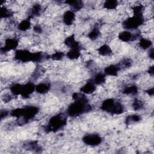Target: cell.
<instances>
[{
	"mask_svg": "<svg viewBox=\"0 0 154 154\" xmlns=\"http://www.w3.org/2000/svg\"><path fill=\"white\" fill-rule=\"evenodd\" d=\"M74 102L67 108V114L71 117L79 116L91 110V105L88 103V99L84 93H75L72 95Z\"/></svg>",
	"mask_w": 154,
	"mask_h": 154,
	"instance_id": "cell-1",
	"label": "cell"
},
{
	"mask_svg": "<svg viewBox=\"0 0 154 154\" xmlns=\"http://www.w3.org/2000/svg\"><path fill=\"white\" fill-rule=\"evenodd\" d=\"M38 112V108L37 107L35 106H26L12 110L10 114L17 119V123L19 125H22L32 119Z\"/></svg>",
	"mask_w": 154,
	"mask_h": 154,
	"instance_id": "cell-2",
	"label": "cell"
},
{
	"mask_svg": "<svg viewBox=\"0 0 154 154\" xmlns=\"http://www.w3.org/2000/svg\"><path fill=\"white\" fill-rule=\"evenodd\" d=\"M101 109L113 115H119L124 112L123 105L119 101H116L112 98L105 100L102 105Z\"/></svg>",
	"mask_w": 154,
	"mask_h": 154,
	"instance_id": "cell-3",
	"label": "cell"
},
{
	"mask_svg": "<svg viewBox=\"0 0 154 154\" xmlns=\"http://www.w3.org/2000/svg\"><path fill=\"white\" fill-rule=\"evenodd\" d=\"M66 123V117L63 114H58L49 119L46 130L48 132H56L63 128Z\"/></svg>",
	"mask_w": 154,
	"mask_h": 154,
	"instance_id": "cell-4",
	"label": "cell"
},
{
	"mask_svg": "<svg viewBox=\"0 0 154 154\" xmlns=\"http://www.w3.org/2000/svg\"><path fill=\"white\" fill-rule=\"evenodd\" d=\"M144 19L143 16L133 15L125 19L123 23V27L126 29H135L138 28L144 23Z\"/></svg>",
	"mask_w": 154,
	"mask_h": 154,
	"instance_id": "cell-5",
	"label": "cell"
},
{
	"mask_svg": "<svg viewBox=\"0 0 154 154\" xmlns=\"http://www.w3.org/2000/svg\"><path fill=\"white\" fill-rule=\"evenodd\" d=\"M14 58L22 63L32 62V52L26 49H18L14 53Z\"/></svg>",
	"mask_w": 154,
	"mask_h": 154,
	"instance_id": "cell-6",
	"label": "cell"
},
{
	"mask_svg": "<svg viewBox=\"0 0 154 154\" xmlns=\"http://www.w3.org/2000/svg\"><path fill=\"white\" fill-rule=\"evenodd\" d=\"M82 141L87 145L91 146H96L101 143L102 138L98 134H91L85 135L83 137Z\"/></svg>",
	"mask_w": 154,
	"mask_h": 154,
	"instance_id": "cell-7",
	"label": "cell"
},
{
	"mask_svg": "<svg viewBox=\"0 0 154 154\" xmlns=\"http://www.w3.org/2000/svg\"><path fill=\"white\" fill-rule=\"evenodd\" d=\"M19 45V40L16 38H8L5 39V43L1 49L2 53H6L15 49Z\"/></svg>",
	"mask_w": 154,
	"mask_h": 154,
	"instance_id": "cell-8",
	"label": "cell"
},
{
	"mask_svg": "<svg viewBox=\"0 0 154 154\" xmlns=\"http://www.w3.org/2000/svg\"><path fill=\"white\" fill-rule=\"evenodd\" d=\"M119 38L123 42H129L140 38V32L132 33L129 31H124L120 32L118 35Z\"/></svg>",
	"mask_w": 154,
	"mask_h": 154,
	"instance_id": "cell-9",
	"label": "cell"
},
{
	"mask_svg": "<svg viewBox=\"0 0 154 154\" xmlns=\"http://www.w3.org/2000/svg\"><path fill=\"white\" fill-rule=\"evenodd\" d=\"M35 90V85L32 82H28L26 84L22 85L20 96L24 99L28 98L29 96Z\"/></svg>",
	"mask_w": 154,
	"mask_h": 154,
	"instance_id": "cell-10",
	"label": "cell"
},
{
	"mask_svg": "<svg viewBox=\"0 0 154 154\" xmlns=\"http://www.w3.org/2000/svg\"><path fill=\"white\" fill-rule=\"evenodd\" d=\"M75 20V14L74 11H73L72 10H67L63 15V22L67 26L72 25Z\"/></svg>",
	"mask_w": 154,
	"mask_h": 154,
	"instance_id": "cell-11",
	"label": "cell"
},
{
	"mask_svg": "<svg viewBox=\"0 0 154 154\" xmlns=\"http://www.w3.org/2000/svg\"><path fill=\"white\" fill-rule=\"evenodd\" d=\"M120 69L119 64H111L105 68L104 73L108 76H116L117 75Z\"/></svg>",
	"mask_w": 154,
	"mask_h": 154,
	"instance_id": "cell-12",
	"label": "cell"
},
{
	"mask_svg": "<svg viewBox=\"0 0 154 154\" xmlns=\"http://www.w3.org/2000/svg\"><path fill=\"white\" fill-rule=\"evenodd\" d=\"M64 44L70 49H73V48L80 49L79 43L76 40L74 34L70 35L67 37H66L64 40Z\"/></svg>",
	"mask_w": 154,
	"mask_h": 154,
	"instance_id": "cell-13",
	"label": "cell"
},
{
	"mask_svg": "<svg viewBox=\"0 0 154 154\" xmlns=\"http://www.w3.org/2000/svg\"><path fill=\"white\" fill-rule=\"evenodd\" d=\"M96 89V85L94 84V82L91 81L87 82L86 84H85L82 87H81V91L84 94H90L94 93Z\"/></svg>",
	"mask_w": 154,
	"mask_h": 154,
	"instance_id": "cell-14",
	"label": "cell"
},
{
	"mask_svg": "<svg viewBox=\"0 0 154 154\" xmlns=\"http://www.w3.org/2000/svg\"><path fill=\"white\" fill-rule=\"evenodd\" d=\"M51 87L50 84L48 82H40L35 85V91L40 94H45L48 92Z\"/></svg>",
	"mask_w": 154,
	"mask_h": 154,
	"instance_id": "cell-15",
	"label": "cell"
},
{
	"mask_svg": "<svg viewBox=\"0 0 154 154\" xmlns=\"http://www.w3.org/2000/svg\"><path fill=\"white\" fill-rule=\"evenodd\" d=\"M97 51L99 55L104 57L109 56L112 54V49H111V47L106 44L100 46L98 48Z\"/></svg>",
	"mask_w": 154,
	"mask_h": 154,
	"instance_id": "cell-16",
	"label": "cell"
},
{
	"mask_svg": "<svg viewBox=\"0 0 154 154\" xmlns=\"http://www.w3.org/2000/svg\"><path fill=\"white\" fill-rule=\"evenodd\" d=\"M65 3L71 7L73 11L80 10L84 5L83 2L81 1H66Z\"/></svg>",
	"mask_w": 154,
	"mask_h": 154,
	"instance_id": "cell-17",
	"label": "cell"
},
{
	"mask_svg": "<svg viewBox=\"0 0 154 154\" xmlns=\"http://www.w3.org/2000/svg\"><path fill=\"white\" fill-rule=\"evenodd\" d=\"M42 11V6L40 4H35L30 9L29 18H32L34 17L38 16Z\"/></svg>",
	"mask_w": 154,
	"mask_h": 154,
	"instance_id": "cell-18",
	"label": "cell"
},
{
	"mask_svg": "<svg viewBox=\"0 0 154 154\" xmlns=\"http://www.w3.org/2000/svg\"><path fill=\"white\" fill-rule=\"evenodd\" d=\"M81 49L73 48L70 49L67 53V57L70 60H76L81 56Z\"/></svg>",
	"mask_w": 154,
	"mask_h": 154,
	"instance_id": "cell-19",
	"label": "cell"
},
{
	"mask_svg": "<svg viewBox=\"0 0 154 154\" xmlns=\"http://www.w3.org/2000/svg\"><path fill=\"white\" fill-rule=\"evenodd\" d=\"M31 21L30 19H23L22 20L19 24L17 28L19 31H26L28 29H29L31 27Z\"/></svg>",
	"mask_w": 154,
	"mask_h": 154,
	"instance_id": "cell-20",
	"label": "cell"
},
{
	"mask_svg": "<svg viewBox=\"0 0 154 154\" xmlns=\"http://www.w3.org/2000/svg\"><path fill=\"white\" fill-rule=\"evenodd\" d=\"M105 81L106 78L105 73L99 72L95 75L92 81L94 82L95 85H101L103 84L105 82Z\"/></svg>",
	"mask_w": 154,
	"mask_h": 154,
	"instance_id": "cell-21",
	"label": "cell"
},
{
	"mask_svg": "<svg viewBox=\"0 0 154 154\" xmlns=\"http://www.w3.org/2000/svg\"><path fill=\"white\" fill-rule=\"evenodd\" d=\"M139 46L143 49H150V48L152 46V42L150 39H148L147 38H144L141 37L140 38L139 41Z\"/></svg>",
	"mask_w": 154,
	"mask_h": 154,
	"instance_id": "cell-22",
	"label": "cell"
},
{
	"mask_svg": "<svg viewBox=\"0 0 154 154\" xmlns=\"http://www.w3.org/2000/svg\"><path fill=\"white\" fill-rule=\"evenodd\" d=\"M100 34H101L99 28L97 26H96L88 34V37L91 40H96L97 38H98Z\"/></svg>",
	"mask_w": 154,
	"mask_h": 154,
	"instance_id": "cell-23",
	"label": "cell"
},
{
	"mask_svg": "<svg viewBox=\"0 0 154 154\" xmlns=\"http://www.w3.org/2000/svg\"><path fill=\"white\" fill-rule=\"evenodd\" d=\"M138 87L135 85H131L125 87L123 90V93L125 94L135 95L138 93Z\"/></svg>",
	"mask_w": 154,
	"mask_h": 154,
	"instance_id": "cell-24",
	"label": "cell"
},
{
	"mask_svg": "<svg viewBox=\"0 0 154 154\" xmlns=\"http://www.w3.org/2000/svg\"><path fill=\"white\" fill-rule=\"evenodd\" d=\"M0 16H1V19L9 18L13 16V13L10 9L7 8L6 7L2 6L1 8Z\"/></svg>",
	"mask_w": 154,
	"mask_h": 154,
	"instance_id": "cell-25",
	"label": "cell"
},
{
	"mask_svg": "<svg viewBox=\"0 0 154 154\" xmlns=\"http://www.w3.org/2000/svg\"><path fill=\"white\" fill-rule=\"evenodd\" d=\"M103 7L108 10H113L119 5L118 2L115 0H108L103 3Z\"/></svg>",
	"mask_w": 154,
	"mask_h": 154,
	"instance_id": "cell-26",
	"label": "cell"
},
{
	"mask_svg": "<svg viewBox=\"0 0 154 154\" xmlns=\"http://www.w3.org/2000/svg\"><path fill=\"white\" fill-rule=\"evenodd\" d=\"M141 120V116L137 114L129 115L126 117L125 120V123L126 125H129L133 123L138 122Z\"/></svg>",
	"mask_w": 154,
	"mask_h": 154,
	"instance_id": "cell-27",
	"label": "cell"
},
{
	"mask_svg": "<svg viewBox=\"0 0 154 154\" xmlns=\"http://www.w3.org/2000/svg\"><path fill=\"white\" fill-rule=\"evenodd\" d=\"M22 86V85L20 84H14L12 85L10 88L11 94L13 95H16V96L20 94Z\"/></svg>",
	"mask_w": 154,
	"mask_h": 154,
	"instance_id": "cell-28",
	"label": "cell"
},
{
	"mask_svg": "<svg viewBox=\"0 0 154 154\" xmlns=\"http://www.w3.org/2000/svg\"><path fill=\"white\" fill-rule=\"evenodd\" d=\"M132 106L134 110L139 111V110H141L143 108V103L141 100H140L138 99H135L132 103Z\"/></svg>",
	"mask_w": 154,
	"mask_h": 154,
	"instance_id": "cell-29",
	"label": "cell"
},
{
	"mask_svg": "<svg viewBox=\"0 0 154 154\" xmlns=\"http://www.w3.org/2000/svg\"><path fill=\"white\" fill-rule=\"evenodd\" d=\"M64 56V54L63 52L57 51L51 55V58L52 60L54 61H60L63 59Z\"/></svg>",
	"mask_w": 154,
	"mask_h": 154,
	"instance_id": "cell-30",
	"label": "cell"
},
{
	"mask_svg": "<svg viewBox=\"0 0 154 154\" xmlns=\"http://www.w3.org/2000/svg\"><path fill=\"white\" fill-rule=\"evenodd\" d=\"M11 96L9 94H5L4 96H2V100L5 102V103H7L8 102H10L11 100Z\"/></svg>",
	"mask_w": 154,
	"mask_h": 154,
	"instance_id": "cell-31",
	"label": "cell"
},
{
	"mask_svg": "<svg viewBox=\"0 0 154 154\" xmlns=\"http://www.w3.org/2000/svg\"><path fill=\"white\" fill-rule=\"evenodd\" d=\"M33 29H34V31L35 32H37L38 34H40V33H41L42 32V28L41 26L40 25H38V24L35 25L34 26V27H33Z\"/></svg>",
	"mask_w": 154,
	"mask_h": 154,
	"instance_id": "cell-32",
	"label": "cell"
},
{
	"mask_svg": "<svg viewBox=\"0 0 154 154\" xmlns=\"http://www.w3.org/2000/svg\"><path fill=\"white\" fill-rule=\"evenodd\" d=\"M8 114V112L7 110H1V120H2L4 118L6 117Z\"/></svg>",
	"mask_w": 154,
	"mask_h": 154,
	"instance_id": "cell-33",
	"label": "cell"
},
{
	"mask_svg": "<svg viewBox=\"0 0 154 154\" xmlns=\"http://www.w3.org/2000/svg\"><path fill=\"white\" fill-rule=\"evenodd\" d=\"M145 91H146L149 95H150V96H153V87H152V88H149L148 90H146Z\"/></svg>",
	"mask_w": 154,
	"mask_h": 154,
	"instance_id": "cell-34",
	"label": "cell"
},
{
	"mask_svg": "<svg viewBox=\"0 0 154 154\" xmlns=\"http://www.w3.org/2000/svg\"><path fill=\"white\" fill-rule=\"evenodd\" d=\"M149 57L151 59H153V48H150L149 51Z\"/></svg>",
	"mask_w": 154,
	"mask_h": 154,
	"instance_id": "cell-35",
	"label": "cell"
},
{
	"mask_svg": "<svg viewBox=\"0 0 154 154\" xmlns=\"http://www.w3.org/2000/svg\"><path fill=\"white\" fill-rule=\"evenodd\" d=\"M148 73H149V75H153V66H151L149 67L148 69Z\"/></svg>",
	"mask_w": 154,
	"mask_h": 154,
	"instance_id": "cell-36",
	"label": "cell"
}]
</instances>
